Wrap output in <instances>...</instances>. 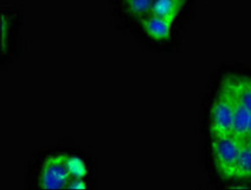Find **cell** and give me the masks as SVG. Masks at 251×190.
Instances as JSON below:
<instances>
[{
	"instance_id": "1",
	"label": "cell",
	"mask_w": 251,
	"mask_h": 190,
	"mask_svg": "<svg viewBox=\"0 0 251 190\" xmlns=\"http://www.w3.org/2000/svg\"><path fill=\"white\" fill-rule=\"evenodd\" d=\"M242 144L233 136L211 138V150L218 174L224 179L234 178L236 162Z\"/></svg>"
},
{
	"instance_id": "2",
	"label": "cell",
	"mask_w": 251,
	"mask_h": 190,
	"mask_svg": "<svg viewBox=\"0 0 251 190\" xmlns=\"http://www.w3.org/2000/svg\"><path fill=\"white\" fill-rule=\"evenodd\" d=\"M233 107L232 101L226 88L222 84L210 110L211 138L227 137L233 134Z\"/></svg>"
},
{
	"instance_id": "3",
	"label": "cell",
	"mask_w": 251,
	"mask_h": 190,
	"mask_svg": "<svg viewBox=\"0 0 251 190\" xmlns=\"http://www.w3.org/2000/svg\"><path fill=\"white\" fill-rule=\"evenodd\" d=\"M69 156L55 154L48 157L39 174V186L43 189L67 188L72 176L68 167Z\"/></svg>"
},
{
	"instance_id": "4",
	"label": "cell",
	"mask_w": 251,
	"mask_h": 190,
	"mask_svg": "<svg viewBox=\"0 0 251 190\" xmlns=\"http://www.w3.org/2000/svg\"><path fill=\"white\" fill-rule=\"evenodd\" d=\"M222 86L226 88L230 97L232 101V107H233V134L232 136L242 145H244L248 139V128H249V119L251 112L247 110L244 106L237 101V99L230 92L225 83L221 82Z\"/></svg>"
},
{
	"instance_id": "5",
	"label": "cell",
	"mask_w": 251,
	"mask_h": 190,
	"mask_svg": "<svg viewBox=\"0 0 251 190\" xmlns=\"http://www.w3.org/2000/svg\"><path fill=\"white\" fill-rule=\"evenodd\" d=\"M222 82L226 84L237 101L251 112V78L229 75Z\"/></svg>"
},
{
	"instance_id": "6",
	"label": "cell",
	"mask_w": 251,
	"mask_h": 190,
	"mask_svg": "<svg viewBox=\"0 0 251 190\" xmlns=\"http://www.w3.org/2000/svg\"><path fill=\"white\" fill-rule=\"evenodd\" d=\"M140 23L145 32L156 41L168 40L171 36L173 24L168 20L149 14L141 18Z\"/></svg>"
},
{
	"instance_id": "7",
	"label": "cell",
	"mask_w": 251,
	"mask_h": 190,
	"mask_svg": "<svg viewBox=\"0 0 251 190\" xmlns=\"http://www.w3.org/2000/svg\"><path fill=\"white\" fill-rule=\"evenodd\" d=\"M184 4L185 0H154L150 14L168 20L173 24Z\"/></svg>"
},
{
	"instance_id": "8",
	"label": "cell",
	"mask_w": 251,
	"mask_h": 190,
	"mask_svg": "<svg viewBox=\"0 0 251 190\" xmlns=\"http://www.w3.org/2000/svg\"><path fill=\"white\" fill-rule=\"evenodd\" d=\"M234 178L251 179V149L245 144L241 146L240 153L235 166Z\"/></svg>"
},
{
	"instance_id": "9",
	"label": "cell",
	"mask_w": 251,
	"mask_h": 190,
	"mask_svg": "<svg viewBox=\"0 0 251 190\" xmlns=\"http://www.w3.org/2000/svg\"><path fill=\"white\" fill-rule=\"evenodd\" d=\"M128 11L139 20L151 13L154 0H124Z\"/></svg>"
},
{
	"instance_id": "10",
	"label": "cell",
	"mask_w": 251,
	"mask_h": 190,
	"mask_svg": "<svg viewBox=\"0 0 251 190\" xmlns=\"http://www.w3.org/2000/svg\"><path fill=\"white\" fill-rule=\"evenodd\" d=\"M68 167L72 178H83L87 174V168L85 163L77 157L69 156Z\"/></svg>"
},
{
	"instance_id": "11",
	"label": "cell",
	"mask_w": 251,
	"mask_h": 190,
	"mask_svg": "<svg viewBox=\"0 0 251 190\" xmlns=\"http://www.w3.org/2000/svg\"><path fill=\"white\" fill-rule=\"evenodd\" d=\"M87 184L85 183V181L82 180V178H72L68 187L70 189H83L86 188Z\"/></svg>"
},
{
	"instance_id": "12",
	"label": "cell",
	"mask_w": 251,
	"mask_h": 190,
	"mask_svg": "<svg viewBox=\"0 0 251 190\" xmlns=\"http://www.w3.org/2000/svg\"><path fill=\"white\" fill-rule=\"evenodd\" d=\"M251 136V114H250V119H249V128H248V137Z\"/></svg>"
},
{
	"instance_id": "13",
	"label": "cell",
	"mask_w": 251,
	"mask_h": 190,
	"mask_svg": "<svg viewBox=\"0 0 251 190\" xmlns=\"http://www.w3.org/2000/svg\"><path fill=\"white\" fill-rule=\"evenodd\" d=\"M245 145H247V146L250 148V149H251V136H250V137H248V139H247V141H246Z\"/></svg>"
}]
</instances>
